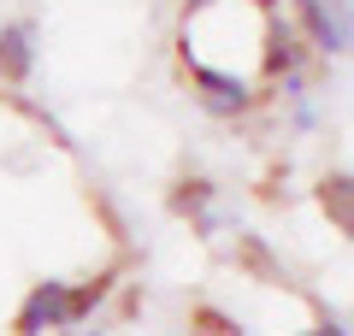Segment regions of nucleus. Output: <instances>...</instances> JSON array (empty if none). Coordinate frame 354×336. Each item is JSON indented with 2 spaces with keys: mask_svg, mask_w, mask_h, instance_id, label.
I'll use <instances>...</instances> for the list:
<instances>
[{
  "mask_svg": "<svg viewBox=\"0 0 354 336\" xmlns=\"http://www.w3.org/2000/svg\"><path fill=\"white\" fill-rule=\"evenodd\" d=\"M101 295H106V283H95V289L36 283V289H30V301L18 307V336H41V330H59V324H77Z\"/></svg>",
  "mask_w": 354,
  "mask_h": 336,
  "instance_id": "1",
  "label": "nucleus"
},
{
  "mask_svg": "<svg viewBox=\"0 0 354 336\" xmlns=\"http://www.w3.org/2000/svg\"><path fill=\"white\" fill-rule=\"evenodd\" d=\"M295 12H301L307 30H313L319 53H330V59L348 53V6H342V0H295Z\"/></svg>",
  "mask_w": 354,
  "mask_h": 336,
  "instance_id": "2",
  "label": "nucleus"
},
{
  "mask_svg": "<svg viewBox=\"0 0 354 336\" xmlns=\"http://www.w3.org/2000/svg\"><path fill=\"white\" fill-rule=\"evenodd\" d=\"M195 88H201V106L218 112V118H230V112H242L254 100V88L236 71H213V65H195Z\"/></svg>",
  "mask_w": 354,
  "mask_h": 336,
  "instance_id": "3",
  "label": "nucleus"
},
{
  "mask_svg": "<svg viewBox=\"0 0 354 336\" xmlns=\"http://www.w3.org/2000/svg\"><path fill=\"white\" fill-rule=\"evenodd\" d=\"M30 71H36V30L6 24L0 30V83H24Z\"/></svg>",
  "mask_w": 354,
  "mask_h": 336,
  "instance_id": "4",
  "label": "nucleus"
},
{
  "mask_svg": "<svg viewBox=\"0 0 354 336\" xmlns=\"http://www.w3.org/2000/svg\"><path fill=\"white\" fill-rule=\"evenodd\" d=\"M307 336H348L342 324H319V330H307Z\"/></svg>",
  "mask_w": 354,
  "mask_h": 336,
  "instance_id": "5",
  "label": "nucleus"
}]
</instances>
